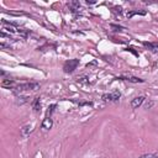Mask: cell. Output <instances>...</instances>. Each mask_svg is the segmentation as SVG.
I'll list each match as a JSON object with an SVG mask.
<instances>
[{
  "label": "cell",
  "mask_w": 158,
  "mask_h": 158,
  "mask_svg": "<svg viewBox=\"0 0 158 158\" xmlns=\"http://www.w3.org/2000/svg\"><path fill=\"white\" fill-rule=\"evenodd\" d=\"M40 89V83L36 81H30V83H22V84H17L15 86L16 93H21V91H30V90H37Z\"/></svg>",
  "instance_id": "1"
},
{
  "label": "cell",
  "mask_w": 158,
  "mask_h": 158,
  "mask_svg": "<svg viewBox=\"0 0 158 158\" xmlns=\"http://www.w3.org/2000/svg\"><path fill=\"white\" fill-rule=\"evenodd\" d=\"M78 65H79V59H77V58L69 59V60H67V62L64 63L63 70H64L65 73H73V72L77 69Z\"/></svg>",
  "instance_id": "2"
},
{
  "label": "cell",
  "mask_w": 158,
  "mask_h": 158,
  "mask_svg": "<svg viewBox=\"0 0 158 158\" xmlns=\"http://www.w3.org/2000/svg\"><path fill=\"white\" fill-rule=\"evenodd\" d=\"M121 98V93L118 90H114L112 93H109V94H104L101 96V99L106 102H114V101H117L118 99Z\"/></svg>",
  "instance_id": "3"
},
{
  "label": "cell",
  "mask_w": 158,
  "mask_h": 158,
  "mask_svg": "<svg viewBox=\"0 0 158 158\" xmlns=\"http://www.w3.org/2000/svg\"><path fill=\"white\" fill-rule=\"evenodd\" d=\"M144 101V96H136V98H133L132 100H131V107L132 109H137L138 106H141L142 105V102Z\"/></svg>",
  "instance_id": "4"
},
{
  "label": "cell",
  "mask_w": 158,
  "mask_h": 158,
  "mask_svg": "<svg viewBox=\"0 0 158 158\" xmlns=\"http://www.w3.org/2000/svg\"><path fill=\"white\" fill-rule=\"evenodd\" d=\"M2 28L5 30V31H7L9 33H15L16 32V27L14 26V25H11V23H7L6 21H2Z\"/></svg>",
  "instance_id": "5"
},
{
  "label": "cell",
  "mask_w": 158,
  "mask_h": 158,
  "mask_svg": "<svg viewBox=\"0 0 158 158\" xmlns=\"http://www.w3.org/2000/svg\"><path fill=\"white\" fill-rule=\"evenodd\" d=\"M33 130V126L32 125H25L22 128H21V136L22 137H27Z\"/></svg>",
  "instance_id": "6"
},
{
  "label": "cell",
  "mask_w": 158,
  "mask_h": 158,
  "mask_svg": "<svg viewBox=\"0 0 158 158\" xmlns=\"http://www.w3.org/2000/svg\"><path fill=\"white\" fill-rule=\"evenodd\" d=\"M116 79H121V80H128L131 83H143V79H139L137 77H118Z\"/></svg>",
  "instance_id": "7"
},
{
  "label": "cell",
  "mask_w": 158,
  "mask_h": 158,
  "mask_svg": "<svg viewBox=\"0 0 158 158\" xmlns=\"http://www.w3.org/2000/svg\"><path fill=\"white\" fill-rule=\"evenodd\" d=\"M52 126H53V121H52L51 117H46V118H43V121H42V128H44V130H49V128H52Z\"/></svg>",
  "instance_id": "8"
},
{
  "label": "cell",
  "mask_w": 158,
  "mask_h": 158,
  "mask_svg": "<svg viewBox=\"0 0 158 158\" xmlns=\"http://www.w3.org/2000/svg\"><path fill=\"white\" fill-rule=\"evenodd\" d=\"M1 86L10 89V88L15 86V80H14V79H4V80L1 81Z\"/></svg>",
  "instance_id": "9"
},
{
  "label": "cell",
  "mask_w": 158,
  "mask_h": 158,
  "mask_svg": "<svg viewBox=\"0 0 158 158\" xmlns=\"http://www.w3.org/2000/svg\"><path fill=\"white\" fill-rule=\"evenodd\" d=\"M143 44L152 52H158V43H151V42H143Z\"/></svg>",
  "instance_id": "10"
},
{
  "label": "cell",
  "mask_w": 158,
  "mask_h": 158,
  "mask_svg": "<svg viewBox=\"0 0 158 158\" xmlns=\"http://www.w3.org/2000/svg\"><path fill=\"white\" fill-rule=\"evenodd\" d=\"M32 107L35 111H41V102H40V98H35L33 101L31 102Z\"/></svg>",
  "instance_id": "11"
},
{
  "label": "cell",
  "mask_w": 158,
  "mask_h": 158,
  "mask_svg": "<svg viewBox=\"0 0 158 158\" xmlns=\"http://www.w3.org/2000/svg\"><path fill=\"white\" fill-rule=\"evenodd\" d=\"M137 14L138 15H146V11H128L127 12V17L131 19L133 15H137Z\"/></svg>",
  "instance_id": "12"
},
{
  "label": "cell",
  "mask_w": 158,
  "mask_h": 158,
  "mask_svg": "<svg viewBox=\"0 0 158 158\" xmlns=\"http://www.w3.org/2000/svg\"><path fill=\"white\" fill-rule=\"evenodd\" d=\"M69 6L73 9V11H75V10H79V7H80V2H78V1H72V2L69 4Z\"/></svg>",
  "instance_id": "13"
},
{
  "label": "cell",
  "mask_w": 158,
  "mask_h": 158,
  "mask_svg": "<svg viewBox=\"0 0 158 158\" xmlns=\"http://www.w3.org/2000/svg\"><path fill=\"white\" fill-rule=\"evenodd\" d=\"M54 107H56V104H52L51 106H48V110H47V114H46V117H51V115H52V112H53V110H54Z\"/></svg>",
  "instance_id": "14"
},
{
  "label": "cell",
  "mask_w": 158,
  "mask_h": 158,
  "mask_svg": "<svg viewBox=\"0 0 158 158\" xmlns=\"http://www.w3.org/2000/svg\"><path fill=\"white\" fill-rule=\"evenodd\" d=\"M139 158H158V154H154V153H148V154H143V156H141Z\"/></svg>",
  "instance_id": "15"
},
{
  "label": "cell",
  "mask_w": 158,
  "mask_h": 158,
  "mask_svg": "<svg viewBox=\"0 0 158 158\" xmlns=\"http://www.w3.org/2000/svg\"><path fill=\"white\" fill-rule=\"evenodd\" d=\"M153 105H154V102H153V101H149V102H147V104L144 105V107H146V109H151Z\"/></svg>",
  "instance_id": "16"
}]
</instances>
